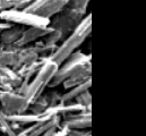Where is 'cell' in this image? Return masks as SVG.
Instances as JSON below:
<instances>
[{
	"label": "cell",
	"instance_id": "obj_1",
	"mask_svg": "<svg viewBox=\"0 0 146 136\" xmlns=\"http://www.w3.org/2000/svg\"><path fill=\"white\" fill-rule=\"evenodd\" d=\"M91 0H67L65 7L50 19L49 26L60 32L65 39L87 16V8Z\"/></svg>",
	"mask_w": 146,
	"mask_h": 136
},
{
	"label": "cell",
	"instance_id": "obj_2",
	"mask_svg": "<svg viewBox=\"0 0 146 136\" xmlns=\"http://www.w3.org/2000/svg\"><path fill=\"white\" fill-rule=\"evenodd\" d=\"M91 33H92V15L90 13L73 32L67 35L61 41L60 44H58V47L49 58L52 61H54L58 66L61 65L72 53L77 51V49L87 40Z\"/></svg>",
	"mask_w": 146,
	"mask_h": 136
},
{
	"label": "cell",
	"instance_id": "obj_3",
	"mask_svg": "<svg viewBox=\"0 0 146 136\" xmlns=\"http://www.w3.org/2000/svg\"><path fill=\"white\" fill-rule=\"evenodd\" d=\"M58 67L59 66L50 58H44L41 67L30 79L23 95L30 102L34 101L40 95H42L45 92V89L49 87Z\"/></svg>",
	"mask_w": 146,
	"mask_h": 136
},
{
	"label": "cell",
	"instance_id": "obj_4",
	"mask_svg": "<svg viewBox=\"0 0 146 136\" xmlns=\"http://www.w3.org/2000/svg\"><path fill=\"white\" fill-rule=\"evenodd\" d=\"M88 66H92L91 55H85L78 50L75 51L61 65H59L49 87L53 89L61 85L66 79L78 74L79 71H82L84 68Z\"/></svg>",
	"mask_w": 146,
	"mask_h": 136
},
{
	"label": "cell",
	"instance_id": "obj_5",
	"mask_svg": "<svg viewBox=\"0 0 146 136\" xmlns=\"http://www.w3.org/2000/svg\"><path fill=\"white\" fill-rule=\"evenodd\" d=\"M0 21L9 22L11 24L22 25L25 27L37 26V27H46L50 24L49 19L42 18L34 14L27 13L24 9H6L0 10Z\"/></svg>",
	"mask_w": 146,
	"mask_h": 136
},
{
	"label": "cell",
	"instance_id": "obj_6",
	"mask_svg": "<svg viewBox=\"0 0 146 136\" xmlns=\"http://www.w3.org/2000/svg\"><path fill=\"white\" fill-rule=\"evenodd\" d=\"M30 104L31 102L23 94L15 91H3L0 93V109L8 116L27 112Z\"/></svg>",
	"mask_w": 146,
	"mask_h": 136
},
{
	"label": "cell",
	"instance_id": "obj_7",
	"mask_svg": "<svg viewBox=\"0 0 146 136\" xmlns=\"http://www.w3.org/2000/svg\"><path fill=\"white\" fill-rule=\"evenodd\" d=\"M67 3V0H32L25 8V11L34 14L45 19H51Z\"/></svg>",
	"mask_w": 146,
	"mask_h": 136
},
{
	"label": "cell",
	"instance_id": "obj_8",
	"mask_svg": "<svg viewBox=\"0 0 146 136\" xmlns=\"http://www.w3.org/2000/svg\"><path fill=\"white\" fill-rule=\"evenodd\" d=\"M60 125H65L70 129H88L92 126V111L84 110L79 112L66 113L61 116Z\"/></svg>",
	"mask_w": 146,
	"mask_h": 136
},
{
	"label": "cell",
	"instance_id": "obj_9",
	"mask_svg": "<svg viewBox=\"0 0 146 136\" xmlns=\"http://www.w3.org/2000/svg\"><path fill=\"white\" fill-rule=\"evenodd\" d=\"M51 30L52 29L50 26H46V27H37V26L25 27L24 32L22 34V36L18 39V41H16L13 45L7 47V48H23V47L30 45L36 41L42 40Z\"/></svg>",
	"mask_w": 146,
	"mask_h": 136
},
{
	"label": "cell",
	"instance_id": "obj_10",
	"mask_svg": "<svg viewBox=\"0 0 146 136\" xmlns=\"http://www.w3.org/2000/svg\"><path fill=\"white\" fill-rule=\"evenodd\" d=\"M22 81L16 70L0 65V91H14L21 85Z\"/></svg>",
	"mask_w": 146,
	"mask_h": 136
},
{
	"label": "cell",
	"instance_id": "obj_11",
	"mask_svg": "<svg viewBox=\"0 0 146 136\" xmlns=\"http://www.w3.org/2000/svg\"><path fill=\"white\" fill-rule=\"evenodd\" d=\"M24 30H25V26L14 24L11 27H9L6 31H3V32L0 33V44L3 48H7V47L13 45L22 36Z\"/></svg>",
	"mask_w": 146,
	"mask_h": 136
},
{
	"label": "cell",
	"instance_id": "obj_12",
	"mask_svg": "<svg viewBox=\"0 0 146 136\" xmlns=\"http://www.w3.org/2000/svg\"><path fill=\"white\" fill-rule=\"evenodd\" d=\"M91 76H92V66H88V67L84 68L78 74L69 77L68 79H66L61 85H62V87L65 90H69V89H72L74 86H77V85H79V84L91 79Z\"/></svg>",
	"mask_w": 146,
	"mask_h": 136
},
{
	"label": "cell",
	"instance_id": "obj_13",
	"mask_svg": "<svg viewBox=\"0 0 146 136\" xmlns=\"http://www.w3.org/2000/svg\"><path fill=\"white\" fill-rule=\"evenodd\" d=\"M92 86V78L77 85V86H74L69 90H66V92L64 94H61L60 97V102L59 103H69V102H73L75 100L76 97H78L80 93H83L84 91L86 90H90Z\"/></svg>",
	"mask_w": 146,
	"mask_h": 136
},
{
	"label": "cell",
	"instance_id": "obj_14",
	"mask_svg": "<svg viewBox=\"0 0 146 136\" xmlns=\"http://www.w3.org/2000/svg\"><path fill=\"white\" fill-rule=\"evenodd\" d=\"M8 119L14 123V124H17L22 127H26V126H30L34 123L38 121L40 119H42V115H35V113H32L30 111L27 112H24V113H19V115H11V116H8Z\"/></svg>",
	"mask_w": 146,
	"mask_h": 136
},
{
	"label": "cell",
	"instance_id": "obj_15",
	"mask_svg": "<svg viewBox=\"0 0 146 136\" xmlns=\"http://www.w3.org/2000/svg\"><path fill=\"white\" fill-rule=\"evenodd\" d=\"M43 60H44V58H41V59H38L36 61L30 64V65H25V66H23V67L18 68V69L16 70V73L18 74V76H19L23 81L30 82V79L35 75V73L38 70V68L41 67V65L43 64Z\"/></svg>",
	"mask_w": 146,
	"mask_h": 136
},
{
	"label": "cell",
	"instance_id": "obj_16",
	"mask_svg": "<svg viewBox=\"0 0 146 136\" xmlns=\"http://www.w3.org/2000/svg\"><path fill=\"white\" fill-rule=\"evenodd\" d=\"M0 133L6 136H16L17 133L14 129L13 123L8 119V115H6L0 109Z\"/></svg>",
	"mask_w": 146,
	"mask_h": 136
},
{
	"label": "cell",
	"instance_id": "obj_17",
	"mask_svg": "<svg viewBox=\"0 0 146 136\" xmlns=\"http://www.w3.org/2000/svg\"><path fill=\"white\" fill-rule=\"evenodd\" d=\"M48 107H49V102H48V99H46L45 94L43 93L42 95H40V97H38L37 99H35L34 101L31 102L30 108H29V111L32 112V113H35V115H40V113H42Z\"/></svg>",
	"mask_w": 146,
	"mask_h": 136
},
{
	"label": "cell",
	"instance_id": "obj_18",
	"mask_svg": "<svg viewBox=\"0 0 146 136\" xmlns=\"http://www.w3.org/2000/svg\"><path fill=\"white\" fill-rule=\"evenodd\" d=\"M32 0H0V10L6 9H23Z\"/></svg>",
	"mask_w": 146,
	"mask_h": 136
},
{
	"label": "cell",
	"instance_id": "obj_19",
	"mask_svg": "<svg viewBox=\"0 0 146 136\" xmlns=\"http://www.w3.org/2000/svg\"><path fill=\"white\" fill-rule=\"evenodd\" d=\"M62 40H64V37H62V35H61L60 32H58L56 30H51L49 33L42 39V42L48 44V45H56L57 47Z\"/></svg>",
	"mask_w": 146,
	"mask_h": 136
},
{
	"label": "cell",
	"instance_id": "obj_20",
	"mask_svg": "<svg viewBox=\"0 0 146 136\" xmlns=\"http://www.w3.org/2000/svg\"><path fill=\"white\" fill-rule=\"evenodd\" d=\"M74 102H76L77 104H80L84 109L86 110H91V105H92V95L90 90L84 91L83 93H80L78 97L75 98Z\"/></svg>",
	"mask_w": 146,
	"mask_h": 136
},
{
	"label": "cell",
	"instance_id": "obj_21",
	"mask_svg": "<svg viewBox=\"0 0 146 136\" xmlns=\"http://www.w3.org/2000/svg\"><path fill=\"white\" fill-rule=\"evenodd\" d=\"M48 102H49V105H54V104H58L60 102V97H61V93H59L58 91H51L49 93H44Z\"/></svg>",
	"mask_w": 146,
	"mask_h": 136
},
{
	"label": "cell",
	"instance_id": "obj_22",
	"mask_svg": "<svg viewBox=\"0 0 146 136\" xmlns=\"http://www.w3.org/2000/svg\"><path fill=\"white\" fill-rule=\"evenodd\" d=\"M70 131H72V129H70L69 127H67V126H65V125H59L58 128L54 131L53 136H68L69 133H70Z\"/></svg>",
	"mask_w": 146,
	"mask_h": 136
},
{
	"label": "cell",
	"instance_id": "obj_23",
	"mask_svg": "<svg viewBox=\"0 0 146 136\" xmlns=\"http://www.w3.org/2000/svg\"><path fill=\"white\" fill-rule=\"evenodd\" d=\"M16 136H27V135H25V134H23V133H18Z\"/></svg>",
	"mask_w": 146,
	"mask_h": 136
},
{
	"label": "cell",
	"instance_id": "obj_24",
	"mask_svg": "<svg viewBox=\"0 0 146 136\" xmlns=\"http://www.w3.org/2000/svg\"><path fill=\"white\" fill-rule=\"evenodd\" d=\"M1 136H6V135H1Z\"/></svg>",
	"mask_w": 146,
	"mask_h": 136
}]
</instances>
